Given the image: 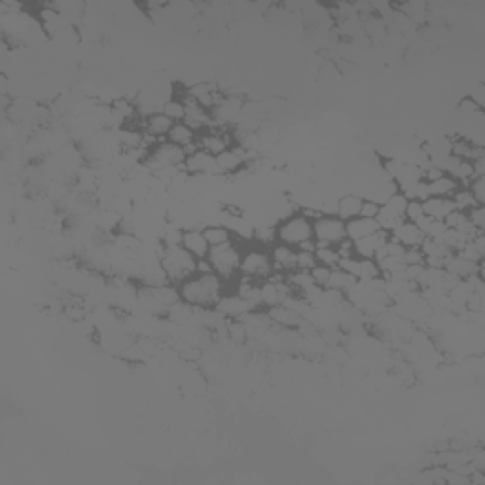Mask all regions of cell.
Returning a JSON list of instances; mask_svg holds the SVG:
<instances>
[{
	"mask_svg": "<svg viewBox=\"0 0 485 485\" xmlns=\"http://www.w3.org/2000/svg\"><path fill=\"white\" fill-rule=\"evenodd\" d=\"M226 282L220 279L214 271L196 273L189 279L180 282L176 290L182 302H186L192 307L201 309H212L216 307L220 298L226 294Z\"/></svg>",
	"mask_w": 485,
	"mask_h": 485,
	"instance_id": "6da1fadb",
	"label": "cell"
},
{
	"mask_svg": "<svg viewBox=\"0 0 485 485\" xmlns=\"http://www.w3.org/2000/svg\"><path fill=\"white\" fill-rule=\"evenodd\" d=\"M242 245L241 242H227L222 247H212L209 250L207 262L211 264L212 271L218 275L220 279L227 285H231L239 279V269H241Z\"/></svg>",
	"mask_w": 485,
	"mask_h": 485,
	"instance_id": "7a4b0ae2",
	"label": "cell"
},
{
	"mask_svg": "<svg viewBox=\"0 0 485 485\" xmlns=\"http://www.w3.org/2000/svg\"><path fill=\"white\" fill-rule=\"evenodd\" d=\"M161 267L165 271L169 285L178 287L180 282L197 273V260L188 250L180 247H163L161 250Z\"/></svg>",
	"mask_w": 485,
	"mask_h": 485,
	"instance_id": "3957f363",
	"label": "cell"
},
{
	"mask_svg": "<svg viewBox=\"0 0 485 485\" xmlns=\"http://www.w3.org/2000/svg\"><path fill=\"white\" fill-rule=\"evenodd\" d=\"M275 234L277 242L300 249L303 242L313 241V220L307 218L302 211H296L277 222Z\"/></svg>",
	"mask_w": 485,
	"mask_h": 485,
	"instance_id": "277c9868",
	"label": "cell"
},
{
	"mask_svg": "<svg viewBox=\"0 0 485 485\" xmlns=\"http://www.w3.org/2000/svg\"><path fill=\"white\" fill-rule=\"evenodd\" d=\"M239 275L245 279L256 280V282H264L273 275L271 256H269V249L249 242L242 245V258H241V269Z\"/></svg>",
	"mask_w": 485,
	"mask_h": 485,
	"instance_id": "5b68a950",
	"label": "cell"
},
{
	"mask_svg": "<svg viewBox=\"0 0 485 485\" xmlns=\"http://www.w3.org/2000/svg\"><path fill=\"white\" fill-rule=\"evenodd\" d=\"M347 239L345 222L336 214H320L313 220V241L317 247H338Z\"/></svg>",
	"mask_w": 485,
	"mask_h": 485,
	"instance_id": "8992f818",
	"label": "cell"
},
{
	"mask_svg": "<svg viewBox=\"0 0 485 485\" xmlns=\"http://www.w3.org/2000/svg\"><path fill=\"white\" fill-rule=\"evenodd\" d=\"M186 161V152L182 150L180 146L169 143V141H159L154 148H152L150 156L146 158L144 165L148 167V171L154 173L163 169V167H182Z\"/></svg>",
	"mask_w": 485,
	"mask_h": 485,
	"instance_id": "52a82bcc",
	"label": "cell"
},
{
	"mask_svg": "<svg viewBox=\"0 0 485 485\" xmlns=\"http://www.w3.org/2000/svg\"><path fill=\"white\" fill-rule=\"evenodd\" d=\"M197 144H199V150L207 152L216 158L222 152L235 146L234 129H207L197 135Z\"/></svg>",
	"mask_w": 485,
	"mask_h": 485,
	"instance_id": "ba28073f",
	"label": "cell"
},
{
	"mask_svg": "<svg viewBox=\"0 0 485 485\" xmlns=\"http://www.w3.org/2000/svg\"><path fill=\"white\" fill-rule=\"evenodd\" d=\"M338 267H341L343 271L351 273V275H353L356 280H360V282L379 279V277H381L379 265L373 258H341Z\"/></svg>",
	"mask_w": 485,
	"mask_h": 485,
	"instance_id": "9c48e42d",
	"label": "cell"
},
{
	"mask_svg": "<svg viewBox=\"0 0 485 485\" xmlns=\"http://www.w3.org/2000/svg\"><path fill=\"white\" fill-rule=\"evenodd\" d=\"M182 169L189 176H216V174H220L216 158L203 150H196L194 154L186 156V161H184Z\"/></svg>",
	"mask_w": 485,
	"mask_h": 485,
	"instance_id": "30bf717a",
	"label": "cell"
},
{
	"mask_svg": "<svg viewBox=\"0 0 485 485\" xmlns=\"http://www.w3.org/2000/svg\"><path fill=\"white\" fill-rule=\"evenodd\" d=\"M214 309L218 311L220 315L224 318H227V320H239V318L245 317L247 313L254 311L249 303L245 302L241 296L237 294V292H234V290L222 296Z\"/></svg>",
	"mask_w": 485,
	"mask_h": 485,
	"instance_id": "8fae6325",
	"label": "cell"
},
{
	"mask_svg": "<svg viewBox=\"0 0 485 485\" xmlns=\"http://www.w3.org/2000/svg\"><path fill=\"white\" fill-rule=\"evenodd\" d=\"M269 256H271L273 273L279 275H288L296 269V258H298V250L287 245L275 242L273 247H269Z\"/></svg>",
	"mask_w": 485,
	"mask_h": 485,
	"instance_id": "7c38bea8",
	"label": "cell"
},
{
	"mask_svg": "<svg viewBox=\"0 0 485 485\" xmlns=\"http://www.w3.org/2000/svg\"><path fill=\"white\" fill-rule=\"evenodd\" d=\"M182 249H186L196 258V260H205L209 256V250L211 245L205 239L203 229H197V227H184V234H182Z\"/></svg>",
	"mask_w": 485,
	"mask_h": 485,
	"instance_id": "4fadbf2b",
	"label": "cell"
},
{
	"mask_svg": "<svg viewBox=\"0 0 485 485\" xmlns=\"http://www.w3.org/2000/svg\"><path fill=\"white\" fill-rule=\"evenodd\" d=\"M173 125L174 121L169 120L165 114L154 112L144 118L143 131L150 136V138H154L156 143H159V141H167V135H169V131H171Z\"/></svg>",
	"mask_w": 485,
	"mask_h": 485,
	"instance_id": "5bb4252c",
	"label": "cell"
},
{
	"mask_svg": "<svg viewBox=\"0 0 485 485\" xmlns=\"http://www.w3.org/2000/svg\"><path fill=\"white\" fill-rule=\"evenodd\" d=\"M391 237L400 242L402 247L406 249H413V247H421V242L424 241L423 231L408 220H402L398 226L391 231Z\"/></svg>",
	"mask_w": 485,
	"mask_h": 485,
	"instance_id": "9a60e30c",
	"label": "cell"
},
{
	"mask_svg": "<svg viewBox=\"0 0 485 485\" xmlns=\"http://www.w3.org/2000/svg\"><path fill=\"white\" fill-rule=\"evenodd\" d=\"M265 311H267L273 324L279 326L282 330H296L300 326V322H302L300 313H296L287 303H280V305H275V307H269V309Z\"/></svg>",
	"mask_w": 485,
	"mask_h": 485,
	"instance_id": "2e32d148",
	"label": "cell"
},
{
	"mask_svg": "<svg viewBox=\"0 0 485 485\" xmlns=\"http://www.w3.org/2000/svg\"><path fill=\"white\" fill-rule=\"evenodd\" d=\"M389 237H391V234H386V231H383V229H379L378 234L368 235V237H364V239H360V241H355L353 242L355 256L373 258L375 256V252H378V250L381 249L386 241H389Z\"/></svg>",
	"mask_w": 485,
	"mask_h": 485,
	"instance_id": "e0dca14e",
	"label": "cell"
},
{
	"mask_svg": "<svg viewBox=\"0 0 485 485\" xmlns=\"http://www.w3.org/2000/svg\"><path fill=\"white\" fill-rule=\"evenodd\" d=\"M345 227H347V239L353 242L360 241V239L368 237V235L378 234L379 229H381L378 220L362 218V216H356V218L345 222Z\"/></svg>",
	"mask_w": 485,
	"mask_h": 485,
	"instance_id": "ac0fdd59",
	"label": "cell"
},
{
	"mask_svg": "<svg viewBox=\"0 0 485 485\" xmlns=\"http://www.w3.org/2000/svg\"><path fill=\"white\" fill-rule=\"evenodd\" d=\"M167 141L180 146L182 150L186 152L188 148L197 144V133L189 125H186L184 121H178V123H174L173 127H171L169 135H167Z\"/></svg>",
	"mask_w": 485,
	"mask_h": 485,
	"instance_id": "d6986e66",
	"label": "cell"
},
{
	"mask_svg": "<svg viewBox=\"0 0 485 485\" xmlns=\"http://www.w3.org/2000/svg\"><path fill=\"white\" fill-rule=\"evenodd\" d=\"M362 197L356 196V194H347L338 199L336 205V216H340L343 222L360 216V207H362Z\"/></svg>",
	"mask_w": 485,
	"mask_h": 485,
	"instance_id": "ffe728a7",
	"label": "cell"
},
{
	"mask_svg": "<svg viewBox=\"0 0 485 485\" xmlns=\"http://www.w3.org/2000/svg\"><path fill=\"white\" fill-rule=\"evenodd\" d=\"M424 214L432 220H446L451 211H455L453 201L449 197H429L423 201Z\"/></svg>",
	"mask_w": 485,
	"mask_h": 485,
	"instance_id": "44dd1931",
	"label": "cell"
},
{
	"mask_svg": "<svg viewBox=\"0 0 485 485\" xmlns=\"http://www.w3.org/2000/svg\"><path fill=\"white\" fill-rule=\"evenodd\" d=\"M426 184H429L431 197H451L457 189L461 188V184L455 180L453 176H449L446 173L442 174L440 178H436V180L426 182Z\"/></svg>",
	"mask_w": 485,
	"mask_h": 485,
	"instance_id": "7402d4cb",
	"label": "cell"
},
{
	"mask_svg": "<svg viewBox=\"0 0 485 485\" xmlns=\"http://www.w3.org/2000/svg\"><path fill=\"white\" fill-rule=\"evenodd\" d=\"M203 234L207 242L211 245V249L212 247H222V245L235 241L234 234L224 224H209V226L203 227Z\"/></svg>",
	"mask_w": 485,
	"mask_h": 485,
	"instance_id": "603a6c76",
	"label": "cell"
},
{
	"mask_svg": "<svg viewBox=\"0 0 485 485\" xmlns=\"http://www.w3.org/2000/svg\"><path fill=\"white\" fill-rule=\"evenodd\" d=\"M356 285V279L351 273L343 271L341 267H333L330 273V279L326 288H332V290H340V292H347L349 288H353Z\"/></svg>",
	"mask_w": 485,
	"mask_h": 485,
	"instance_id": "cb8c5ba5",
	"label": "cell"
},
{
	"mask_svg": "<svg viewBox=\"0 0 485 485\" xmlns=\"http://www.w3.org/2000/svg\"><path fill=\"white\" fill-rule=\"evenodd\" d=\"M161 112L165 114L169 120L178 123V121H184V118H186V106H184V103H182V99L178 95H173V97L167 99L165 103H163Z\"/></svg>",
	"mask_w": 485,
	"mask_h": 485,
	"instance_id": "d4e9b609",
	"label": "cell"
},
{
	"mask_svg": "<svg viewBox=\"0 0 485 485\" xmlns=\"http://www.w3.org/2000/svg\"><path fill=\"white\" fill-rule=\"evenodd\" d=\"M252 242L254 245H260V247H265L269 249L277 242V234H275V226H267V224H262V226L254 227V235H252Z\"/></svg>",
	"mask_w": 485,
	"mask_h": 485,
	"instance_id": "484cf974",
	"label": "cell"
},
{
	"mask_svg": "<svg viewBox=\"0 0 485 485\" xmlns=\"http://www.w3.org/2000/svg\"><path fill=\"white\" fill-rule=\"evenodd\" d=\"M315 258H317V264L326 265V267H338L340 265V252L336 247H317L315 249Z\"/></svg>",
	"mask_w": 485,
	"mask_h": 485,
	"instance_id": "4316f807",
	"label": "cell"
},
{
	"mask_svg": "<svg viewBox=\"0 0 485 485\" xmlns=\"http://www.w3.org/2000/svg\"><path fill=\"white\" fill-rule=\"evenodd\" d=\"M451 201H453V205H455V209L457 211H470L472 207H476V199L472 197V194H470V189L468 188H464V186H461V188L457 189L455 192L453 196L449 197Z\"/></svg>",
	"mask_w": 485,
	"mask_h": 485,
	"instance_id": "83f0119b",
	"label": "cell"
},
{
	"mask_svg": "<svg viewBox=\"0 0 485 485\" xmlns=\"http://www.w3.org/2000/svg\"><path fill=\"white\" fill-rule=\"evenodd\" d=\"M375 220H378L379 227H381L383 231H386V234H391L394 227L398 226L402 220H404V216H398V214H394L393 211H389L386 207H383V205H381L378 218H375Z\"/></svg>",
	"mask_w": 485,
	"mask_h": 485,
	"instance_id": "f1b7e54d",
	"label": "cell"
},
{
	"mask_svg": "<svg viewBox=\"0 0 485 485\" xmlns=\"http://www.w3.org/2000/svg\"><path fill=\"white\" fill-rule=\"evenodd\" d=\"M298 250V258H296V269H302V271H311L315 265H317V258L313 250Z\"/></svg>",
	"mask_w": 485,
	"mask_h": 485,
	"instance_id": "f546056e",
	"label": "cell"
},
{
	"mask_svg": "<svg viewBox=\"0 0 485 485\" xmlns=\"http://www.w3.org/2000/svg\"><path fill=\"white\" fill-rule=\"evenodd\" d=\"M466 188L470 189V194H472V197L476 199L477 205H485V176H476V178H472Z\"/></svg>",
	"mask_w": 485,
	"mask_h": 485,
	"instance_id": "4dcf8cb0",
	"label": "cell"
},
{
	"mask_svg": "<svg viewBox=\"0 0 485 485\" xmlns=\"http://www.w3.org/2000/svg\"><path fill=\"white\" fill-rule=\"evenodd\" d=\"M330 273H332V267H326V265H320L317 264L313 269L309 271L311 279H313V282L317 285V287L320 288H326V285H328V279H330Z\"/></svg>",
	"mask_w": 485,
	"mask_h": 485,
	"instance_id": "1f68e13d",
	"label": "cell"
},
{
	"mask_svg": "<svg viewBox=\"0 0 485 485\" xmlns=\"http://www.w3.org/2000/svg\"><path fill=\"white\" fill-rule=\"evenodd\" d=\"M383 207H386L389 211H393L394 214H398V216H404V211H406V207H408V199L402 196L400 192H396L393 197L386 199V203L383 205Z\"/></svg>",
	"mask_w": 485,
	"mask_h": 485,
	"instance_id": "d6a6232c",
	"label": "cell"
},
{
	"mask_svg": "<svg viewBox=\"0 0 485 485\" xmlns=\"http://www.w3.org/2000/svg\"><path fill=\"white\" fill-rule=\"evenodd\" d=\"M466 214H468V220L477 231H485V205L472 207L470 211H466Z\"/></svg>",
	"mask_w": 485,
	"mask_h": 485,
	"instance_id": "836d02e7",
	"label": "cell"
},
{
	"mask_svg": "<svg viewBox=\"0 0 485 485\" xmlns=\"http://www.w3.org/2000/svg\"><path fill=\"white\" fill-rule=\"evenodd\" d=\"M423 216H424L423 203H421V201H408V207H406V211H404V220H408V222H413V224H415L417 220L423 218Z\"/></svg>",
	"mask_w": 485,
	"mask_h": 485,
	"instance_id": "e575fe53",
	"label": "cell"
},
{
	"mask_svg": "<svg viewBox=\"0 0 485 485\" xmlns=\"http://www.w3.org/2000/svg\"><path fill=\"white\" fill-rule=\"evenodd\" d=\"M379 209H381V205H379L378 201H373V199H364L362 207H360V216H362V218L375 220L379 214Z\"/></svg>",
	"mask_w": 485,
	"mask_h": 485,
	"instance_id": "d590c367",
	"label": "cell"
},
{
	"mask_svg": "<svg viewBox=\"0 0 485 485\" xmlns=\"http://www.w3.org/2000/svg\"><path fill=\"white\" fill-rule=\"evenodd\" d=\"M404 264L406 265L424 264V256H423V252H421V249H419V247L406 249V252H404Z\"/></svg>",
	"mask_w": 485,
	"mask_h": 485,
	"instance_id": "8d00e7d4",
	"label": "cell"
}]
</instances>
